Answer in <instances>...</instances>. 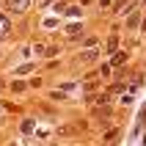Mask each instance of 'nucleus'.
Masks as SVG:
<instances>
[{"label": "nucleus", "mask_w": 146, "mask_h": 146, "mask_svg": "<svg viewBox=\"0 0 146 146\" xmlns=\"http://www.w3.org/2000/svg\"><path fill=\"white\" fill-rule=\"evenodd\" d=\"M25 6H28L25 0H17V3H14V11H25Z\"/></svg>", "instance_id": "obj_1"}, {"label": "nucleus", "mask_w": 146, "mask_h": 146, "mask_svg": "<svg viewBox=\"0 0 146 146\" xmlns=\"http://www.w3.org/2000/svg\"><path fill=\"white\" fill-rule=\"evenodd\" d=\"M0 55H3V52H0Z\"/></svg>", "instance_id": "obj_2"}]
</instances>
